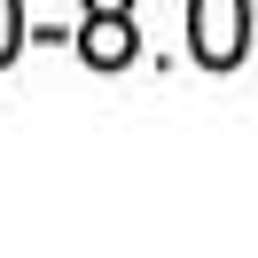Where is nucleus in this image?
Listing matches in <instances>:
<instances>
[{"label":"nucleus","mask_w":258,"mask_h":258,"mask_svg":"<svg viewBox=\"0 0 258 258\" xmlns=\"http://www.w3.org/2000/svg\"><path fill=\"white\" fill-rule=\"evenodd\" d=\"M188 47L204 71H235L250 55V0H188Z\"/></svg>","instance_id":"f257e3e1"},{"label":"nucleus","mask_w":258,"mask_h":258,"mask_svg":"<svg viewBox=\"0 0 258 258\" xmlns=\"http://www.w3.org/2000/svg\"><path fill=\"white\" fill-rule=\"evenodd\" d=\"M79 55H86L94 71H125L133 55H141V39H133V8H86Z\"/></svg>","instance_id":"f03ea898"},{"label":"nucleus","mask_w":258,"mask_h":258,"mask_svg":"<svg viewBox=\"0 0 258 258\" xmlns=\"http://www.w3.org/2000/svg\"><path fill=\"white\" fill-rule=\"evenodd\" d=\"M24 55V0H0V71Z\"/></svg>","instance_id":"7ed1b4c3"},{"label":"nucleus","mask_w":258,"mask_h":258,"mask_svg":"<svg viewBox=\"0 0 258 258\" xmlns=\"http://www.w3.org/2000/svg\"><path fill=\"white\" fill-rule=\"evenodd\" d=\"M86 8H133V0H86Z\"/></svg>","instance_id":"20e7f679"}]
</instances>
